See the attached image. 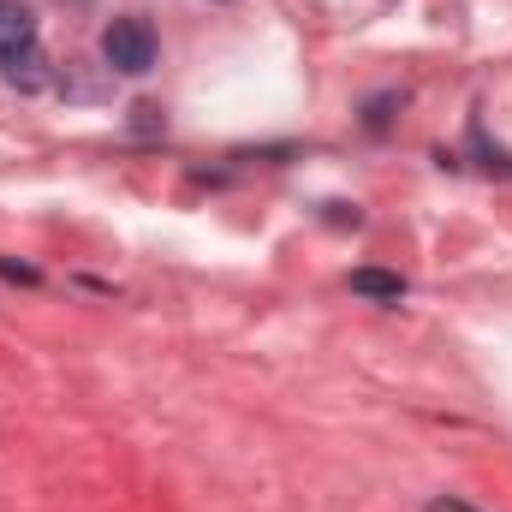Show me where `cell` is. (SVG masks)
<instances>
[{
	"label": "cell",
	"mask_w": 512,
	"mask_h": 512,
	"mask_svg": "<svg viewBox=\"0 0 512 512\" xmlns=\"http://www.w3.org/2000/svg\"><path fill=\"white\" fill-rule=\"evenodd\" d=\"M155 54H161V42H155V24L149 18H114L108 30H102V60L120 72V78H143V72H155Z\"/></svg>",
	"instance_id": "6da1fadb"
},
{
	"label": "cell",
	"mask_w": 512,
	"mask_h": 512,
	"mask_svg": "<svg viewBox=\"0 0 512 512\" xmlns=\"http://www.w3.org/2000/svg\"><path fill=\"white\" fill-rule=\"evenodd\" d=\"M0 84H12V90H42V84H48V54H42V42L0 54Z\"/></svg>",
	"instance_id": "7a4b0ae2"
},
{
	"label": "cell",
	"mask_w": 512,
	"mask_h": 512,
	"mask_svg": "<svg viewBox=\"0 0 512 512\" xmlns=\"http://www.w3.org/2000/svg\"><path fill=\"white\" fill-rule=\"evenodd\" d=\"M12 48H36V12L24 0H0V54Z\"/></svg>",
	"instance_id": "3957f363"
},
{
	"label": "cell",
	"mask_w": 512,
	"mask_h": 512,
	"mask_svg": "<svg viewBox=\"0 0 512 512\" xmlns=\"http://www.w3.org/2000/svg\"><path fill=\"white\" fill-rule=\"evenodd\" d=\"M352 292L376 298V304H399L405 298V274H393V268H352Z\"/></svg>",
	"instance_id": "277c9868"
},
{
	"label": "cell",
	"mask_w": 512,
	"mask_h": 512,
	"mask_svg": "<svg viewBox=\"0 0 512 512\" xmlns=\"http://www.w3.org/2000/svg\"><path fill=\"white\" fill-rule=\"evenodd\" d=\"M0 274H6V280H24V286H36V280H42L30 262H12V256H0Z\"/></svg>",
	"instance_id": "5b68a950"
}]
</instances>
